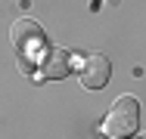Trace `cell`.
Returning a JSON list of instances; mask_svg holds the SVG:
<instances>
[{
	"mask_svg": "<svg viewBox=\"0 0 146 139\" xmlns=\"http://www.w3.org/2000/svg\"><path fill=\"white\" fill-rule=\"evenodd\" d=\"M140 124V105L134 96H118L103 117V133L109 139H127Z\"/></svg>",
	"mask_w": 146,
	"mask_h": 139,
	"instance_id": "cell-1",
	"label": "cell"
},
{
	"mask_svg": "<svg viewBox=\"0 0 146 139\" xmlns=\"http://www.w3.org/2000/svg\"><path fill=\"white\" fill-rule=\"evenodd\" d=\"M112 74V62L106 56H87L81 62V83L84 90H103Z\"/></svg>",
	"mask_w": 146,
	"mask_h": 139,
	"instance_id": "cell-3",
	"label": "cell"
},
{
	"mask_svg": "<svg viewBox=\"0 0 146 139\" xmlns=\"http://www.w3.org/2000/svg\"><path fill=\"white\" fill-rule=\"evenodd\" d=\"M68 68H72V56L65 53V50L53 47V50L44 53V74L47 77H65Z\"/></svg>",
	"mask_w": 146,
	"mask_h": 139,
	"instance_id": "cell-4",
	"label": "cell"
},
{
	"mask_svg": "<svg viewBox=\"0 0 146 139\" xmlns=\"http://www.w3.org/2000/svg\"><path fill=\"white\" fill-rule=\"evenodd\" d=\"M9 40H13V47H16L19 56H31L37 50H44V31L31 19H19L16 25L9 28Z\"/></svg>",
	"mask_w": 146,
	"mask_h": 139,
	"instance_id": "cell-2",
	"label": "cell"
}]
</instances>
